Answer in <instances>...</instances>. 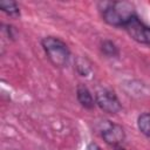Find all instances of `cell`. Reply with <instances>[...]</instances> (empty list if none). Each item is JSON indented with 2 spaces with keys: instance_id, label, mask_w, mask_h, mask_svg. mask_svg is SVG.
Listing matches in <instances>:
<instances>
[{
  "instance_id": "30bf717a",
  "label": "cell",
  "mask_w": 150,
  "mask_h": 150,
  "mask_svg": "<svg viewBox=\"0 0 150 150\" xmlns=\"http://www.w3.org/2000/svg\"><path fill=\"white\" fill-rule=\"evenodd\" d=\"M87 150H102V149H101L96 143H90V144L88 145Z\"/></svg>"
},
{
  "instance_id": "9c48e42d",
  "label": "cell",
  "mask_w": 150,
  "mask_h": 150,
  "mask_svg": "<svg viewBox=\"0 0 150 150\" xmlns=\"http://www.w3.org/2000/svg\"><path fill=\"white\" fill-rule=\"evenodd\" d=\"M101 50L103 54H105L107 56H110V57L118 55V49H117L116 45L110 40H104L101 43Z\"/></svg>"
},
{
  "instance_id": "ba28073f",
  "label": "cell",
  "mask_w": 150,
  "mask_h": 150,
  "mask_svg": "<svg viewBox=\"0 0 150 150\" xmlns=\"http://www.w3.org/2000/svg\"><path fill=\"white\" fill-rule=\"evenodd\" d=\"M0 8L2 12H5L7 15L12 18H18L20 15V9L14 1H1L0 2Z\"/></svg>"
},
{
  "instance_id": "6da1fadb",
  "label": "cell",
  "mask_w": 150,
  "mask_h": 150,
  "mask_svg": "<svg viewBox=\"0 0 150 150\" xmlns=\"http://www.w3.org/2000/svg\"><path fill=\"white\" fill-rule=\"evenodd\" d=\"M103 20L115 27H123L132 16H135L134 6L128 1L101 2Z\"/></svg>"
},
{
  "instance_id": "5b68a950",
  "label": "cell",
  "mask_w": 150,
  "mask_h": 150,
  "mask_svg": "<svg viewBox=\"0 0 150 150\" xmlns=\"http://www.w3.org/2000/svg\"><path fill=\"white\" fill-rule=\"evenodd\" d=\"M102 137L105 141V143L114 145V146H117L118 144H121L124 141L125 132L120 124L109 123L108 127L102 130Z\"/></svg>"
},
{
  "instance_id": "3957f363",
  "label": "cell",
  "mask_w": 150,
  "mask_h": 150,
  "mask_svg": "<svg viewBox=\"0 0 150 150\" xmlns=\"http://www.w3.org/2000/svg\"><path fill=\"white\" fill-rule=\"evenodd\" d=\"M96 104L108 114H116L122 109L121 102L116 94L109 89H100L95 94Z\"/></svg>"
},
{
  "instance_id": "8fae6325",
  "label": "cell",
  "mask_w": 150,
  "mask_h": 150,
  "mask_svg": "<svg viewBox=\"0 0 150 150\" xmlns=\"http://www.w3.org/2000/svg\"><path fill=\"white\" fill-rule=\"evenodd\" d=\"M115 150H125V149H123V148H121V146H115Z\"/></svg>"
},
{
  "instance_id": "277c9868",
  "label": "cell",
  "mask_w": 150,
  "mask_h": 150,
  "mask_svg": "<svg viewBox=\"0 0 150 150\" xmlns=\"http://www.w3.org/2000/svg\"><path fill=\"white\" fill-rule=\"evenodd\" d=\"M123 28L127 30V33L137 42L150 45V27L143 23L136 15L132 16L124 26Z\"/></svg>"
},
{
  "instance_id": "7a4b0ae2",
  "label": "cell",
  "mask_w": 150,
  "mask_h": 150,
  "mask_svg": "<svg viewBox=\"0 0 150 150\" xmlns=\"http://www.w3.org/2000/svg\"><path fill=\"white\" fill-rule=\"evenodd\" d=\"M41 45L49 59L56 67H64L68 63L70 50L68 46L56 36H46L42 39Z\"/></svg>"
},
{
  "instance_id": "8992f818",
  "label": "cell",
  "mask_w": 150,
  "mask_h": 150,
  "mask_svg": "<svg viewBox=\"0 0 150 150\" xmlns=\"http://www.w3.org/2000/svg\"><path fill=\"white\" fill-rule=\"evenodd\" d=\"M76 96H77V100L81 103V105L84 107L86 109H93L94 105L96 104L91 93L89 91V89L84 84H79L77 86Z\"/></svg>"
},
{
  "instance_id": "52a82bcc",
  "label": "cell",
  "mask_w": 150,
  "mask_h": 150,
  "mask_svg": "<svg viewBox=\"0 0 150 150\" xmlns=\"http://www.w3.org/2000/svg\"><path fill=\"white\" fill-rule=\"evenodd\" d=\"M137 127L144 136L150 138V112H143L138 116Z\"/></svg>"
}]
</instances>
